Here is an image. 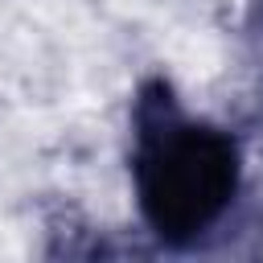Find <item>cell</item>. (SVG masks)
Returning a JSON list of instances; mask_svg holds the SVG:
<instances>
[{"instance_id":"6da1fadb","label":"cell","mask_w":263,"mask_h":263,"mask_svg":"<svg viewBox=\"0 0 263 263\" xmlns=\"http://www.w3.org/2000/svg\"><path fill=\"white\" fill-rule=\"evenodd\" d=\"M238 181L234 140L177 115L168 95L140 103L136 189L144 218L168 242L197 238L230 201Z\"/></svg>"}]
</instances>
